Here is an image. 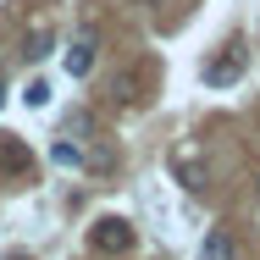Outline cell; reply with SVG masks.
Returning <instances> with one entry per match:
<instances>
[{"label":"cell","mask_w":260,"mask_h":260,"mask_svg":"<svg viewBox=\"0 0 260 260\" xmlns=\"http://www.w3.org/2000/svg\"><path fill=\"white\" fill-rule=\"evenodd\" d=\"M55 166H72V172H78V166H83V150H78V144H72V133H67V139H55Z\"/></svg>","instance_id":"obj_7"},{"label":"cell","mask_w":260,"mask_h":260,"mask_svg":"<svg viewBox=\"0 0 260 260\" xmlns=\"http://www.w3.org/2000/svg\"><path fill=\"white\" fill-rule=\"evenodd\" d=\"M22 100H28V105H45V100H50V83H28V94H22Z\"/></svg>","instance_id":"obj_11"},{"label":"cell","mask_w":260,"mask_h":260,"mask_svg":"<svg viewBox=\"0 0 260 260\" xmlns=\"http://www.w3.org/2000/svg\"><path fill=\"white\" fill-rule=\"evenodd\" d=\"M0 105H6V83H0Z\"/></svg>","instance_id":"obj_12"},{"label":"cell","mask_w":260,"mask_h":260,"mask_svg":"<svg viewBox=\"0 0 260 260\" xmlns=\"http://www.w3.org/2000/svg\"><path fill=\"white\" fill-rule=\"evenodd\" d=\"M61 67H67V78H89V67H94V34H78L72 50L61 55Z\"/></svg>","instance_id":"obj_4"},{"label":"cell","mask_w":260,"mask_h":260,"mask_svg":"<svg viewBox=\"0 0 260 260\" xmlns=\"http://www.w3.org/2000/svg\"><path fill=\"white\" fill-rule=\"evenodd\" d=\"M133 89H139V72H122V78H111V100H139Z\"/></svg>","instance_id":"obj_9"},{"label":"cell","mask_w":260,"mask_h":260,"mask_svg":"<svg viewBox=\"0 0 260 260\" xmlns=\"http://www.w3.org/2000/svg\"><path fill=\"white\" fill-rule=\"evenodd\" d=\"M238 72H244V50H238V45H227V50H216V55L205 61V83H210V89L238 83Z\"/></svg>","instance_id":"obj_2"},{"label":"cell","mask_w":260,"mask_h":260,"mask_svg":"<svg viewBox=\"0 0 260 260\" xmlns=\"http://www.w3.org/2000/svg\"><path fill=\"white\" fill-rule=\"evenodd\" d=\"M50 45H55V34L45 28V22H39V28H34V39H28V50H22V55H28V61H39V55H50Z\"/></svg>","instance_id":"obj_8"},{"label":"cell","mask_w":260,"mask_h":260,"mask_svg":"<svg viewBox=\"0 0 260 260\" xmlns=\"http://www.w3.org/2000/svg\"><path fill=\"white\" fill-rule=\"evenodd\" d=\"M67 133L89 139V133H94V111H72V116H67Z\"/></svg>","instance_id":"obj_10"},{"label":"cell","mask_w":260,"mask_h":260,"mask_svg":"<svg viewBox=\"0 0 260 260\" xmlns=\"http://www.w3.org/2000/svg\"><path fill=\"white\" fill-rule=\"evenodd\" d=\"M172 172H177L183 188H205V166L194 160V150H177V155H172Z\"/></svg>","instance_id":"obj_5"},{"label":"cell","mask_w":260,"mask_h":260,"mask_svg":"<svg viewBox=\"0 0 260 260\" xmlns=\"http://www.w3.org/2000/svg\"><path fill=\"white\" fill-rule=\"evenodd\" d=\"M89 244H94L100 255H127V249H133V227H127L122 216H100V221L89 227Z\"/></svg>","instance_id":"obj_1"},{"label":"cell","mask_w":260,"mask_h":260,"mask_svg":"<svg viewBox=\"0 0 260 260\" xmlns=\"http://www.w3.org/2000/svg\"><path fill=\"white\" fill-rule=\"evenodd\" d=\"M200 260H233V238L216 227V233H205V249H200Z\"/></svg>","instance_id":"obj_6"},{"label":"cell","mask_w":260,"mask_h":260,"mask_svg":"<svg viewBox=\"0 0 260 260\" xmlns=\"http://www.w3.org/2000/svg\"><path fill=\"white\" fill-rule=\"evenodd\" d=\"M0 166H6L11 177H22V183H34V155H28V144H22V139H11V133L0 139Z\"/></svg>","instance_id":"obj_3"}]
</instances>
